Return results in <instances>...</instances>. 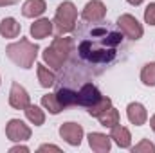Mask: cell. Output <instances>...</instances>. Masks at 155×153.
<instances>
[{"instance_id":"cell-1","label":"cell","mask_w":155,"mask_h":153,"mask_svg":"<svg viewBox=\"0 0 155 153\" xmlns=\"http://www.w3.org/2000/svg\"><path fill=\"white\" fill-rule=\"evenodd\" d=\"M38 50H40L38 45L33 43V41H29L27 38H22L20 41L9 43L5 47L7 58L13 63H16L18 67H22V69H31L35 65V60L38 56Z\"/></svg>"},{"instance_id":"cell-2","label":"cell","mask_w":155,"mask_h":153,"mask_svg":"<svg viewBox=\"0 0 155 153\" xmlns=\"http://www.w3.org/2000/svg\"><path fill=\"white\" fill-rule=\"evenodd\" d=\"M72 40L67 36H56L52 40V43L43 50V61L51 67V69H61L63 63L69 60L71 52H72Z\"/></svg>"},{"instance_id":"cell-3","label":"cell","mask_w":155,"mask_h":153,"mask_svg":"<svg viewBox=\"0 0 155 153\" xmlns=\"http://www.w3.org/2000/svg\"><path fill=\"white\" fill-rule=\"evenodd\" d=\"M76 20H78V9L72 2H61L56 9V15H54V27H56V33L61 36V34H67V33H72L76 29Z\"/></svg>"},{"instance_id":"cell-4","label":"cell","mask_w":155,"mask_h":153,"mask_svg":"<svg viewBox=\"0 0 155 153\" xmlns=\"http://www.w3.org/2000/svg\"><path fill=\"white\" fill-rule=\"evenodd\" d=\"M79 54L87 61H92V63H107V61H112L114 60L116 50L114 49H103V47L101 49H96L90 40H85V41L79 43Z\"/></svg>"},{"instance_id":"cell-5","label":"cell","mask_w":155,"mask_h":153,"mask_svg":"<svg viewBox=\"0 0 155 153\" xmlns=\"http://www.w3.org/2000/svg\"><path fill=\"white\" fill-rule=\"evenodd\" d=\"M117 25H119L121 33H123L126 38H130V40L143 38L144 29H143V25L139 24V20H137L135 16H132V15H121V16L117 18Z\"/></svg>"},{"instance_id":"cell-6","label":"cell","mask_w":155,"mask_h":153,"mask_svg":"<svg viewBox=\"0 0 155 153\" xmlns=\"http://www.w3.org/2000/svg\"><path fill=\"white\" fill-rule=\"evenodd\" d=\"M5 135L13 142H24L31 139V128L20 119H11L5 126Z\"/></svg>"},{"instance_id":"cell-7","label":"cell","mask_w":155,"mask_h":153,"mask_svg":"<svg viewBox=\"0 0 155 153\" xmlns=\"http://www.w3.org/2000/svg\"><path fill=\"white\" fill-rule=\"evenodd\" d=\"M60 137L71 146H79L83 141V128L78 122H63L60 126Z\"/></svg>"},{"instance_id":"cell-8","label":"cell","mask_w":155,"mask_h":153,"mask_svg":"<svg viewBox=\"0 0 155 153\" xmlns=\"http://www.w3.org/2000/svg\"><path fill=\"white\" fill-rule=\"evenodd\" d=\"M9 105H11L15 110H25V108L31 105V97H29L27 90H25L20 83H13V85H11Z\"/></svg>"},{"instance_id":"cell-9","label":"cell","mask_w":155,"mask_h":153,"mask_svg":"<svg viewBox=\"0 0 155 153\" xmlns=\"http://www.w3.org/2000/svg\"><path fill=\"white\" fill-rule=\"evenodd\" d=\"M83 20L87 22H101L105 16H107V7L101 0H90L87 2V5L83 7V13H81Z\"/></svg>"},{"instance_id":"cell-10","label":"cell","mask_w":155,"mask_h":153,"mask_svg":"<svg viewBox=\"0 0 155 153\" xmlns=\"http://www.w3.org/2000/svg\"><path fill=\"white\" fill-rule=\"evenodd\" d=\"M101 99V92L97 90V86H94L92 83H85L81 88H79V92H78V105H81V106H87V108H90L96 101H99Z\"/></svg>"},{"instance_id":"cell-11","label":"cell","mask_w":155,"mask_h":153,"mask_svg":"<svg viewBox=\"0 0 155 153\" xmlns=\"http://www.w3.org/2000/svg\"><path fill=\"white\" fill-rule=\"evenodd\" d=\"M88 144L96 153H107L112 148V139H110V135H105L99 132H90L88 133Z\"/></svg>"},{"instance_id":"cell-12","label":"cell","mask_w":155,"mask_h":153,"mask_svg":"<svg viewBox=\"0 0 155 153\" xmlns=\"http://www.w3.org/2000/svg\"><path fill=\"white\" fill-rule=\"evenodd\" d=\"M126 117H128V121L132 124L143 126L146 122V119H148V112L141 103H130L128 108H126Z\"/></svg>"},{"instance_id":"cell-13","label":"cell","mask_w":155,"mask_h":153,"mask_svg":"<svg viewBox=\"0 0 155 153\" xmlns=\"http://www.w3.org/2000/svg\"><path fill=\"white\" fill-rule=\"evenodd\" d=\"M52 27H54L52 20H49V18H40V20H36L35 24H31L29 33H31L33 38L43 40V38H47V36L52 33Z\"/></svg>"},{"instance_id":"cell-14","label":"cell","mask_w":155,"mask_h":153,"mask_svg":"<svg viewBox=\"0 0 155 153\" xmlns=\"http://www.w3.org/2000/svg\"><path fill=\"white\" fill-rule=\"evenodd\" d=\"M110 139L116 142L119 148H130V142H132V135L128 132L126 126H121V124H116L114 128H110Z\"/></svg>"},{"instance_id":"cell-15","label":"cell","mask_w":155,"mask_h":153,"mask_svg":"<svg viewBox=\"0 0 155 153\" xmlns=\"http://www.w3.org/2000/svg\"><path fill=\"white\" fill-rule=\"evenodd\" d=\"M45 9H47L45 0H27L22 5V15L25 18H36L45 13Z\"/></svg>"},{"instance_id":"cell-16","label":"cell","mask_w":155,"mask_h":153,"mask_svg":"<svg viewBox=\"0 0 155 153\" xmlns=\"http://www.w3.org/2000/svg\"><path fill=\"white\" fill-rule=\"evenodd\" d=\"M20 31H22V25L15 18H11V16L9 18H4L0 22V34L4 38H16L20 34Z\"/></svg>"},{"instance_id":"cell-17","label":"cell","mask_w":155,"mask_h":153,"mask_svg":"<svg viewBox=\"0 0 155 153\" xmlns=\"http://www.w3.org/2000/svg\"><path fill=\"white\" fill-rule=\"evenodd\" d=\"M41 106L45 110H49V114H52V115L60 114L63 110V106H61V103H60V99H58L56 94H45V96H41Z\"/></svg>"},{"instance_id":"cell-18","label":"cell","mask_w":155,"mask_h":153,"mask_svg":"<svg viewBox=\"0 0 155 153\" xmlns=\"http://www.w3.org/2000/svg\"><path fill=\"white\" fill-rule=\"evenodd\" d=\"M36 72H38L40 85H41L43 88H51V86L54 85V81H56L54 72H52V70H49L43 63H38V65H36Z\"/></svg>"},{"instance_id":"cell-19","label":"cell","mask_w":155,"mask_h":153,"mask_svg":"<svg viewBox=\"0 0 155 153\" xmlns=\"http://www.w3.org/2000/svg\"><path fill=\"white\" fill-rule=\"evenodd\" d=\"M56 96H58V99H60V103H61L63 108H67V106H76L78 105V92H74V90L60 88V90L56 92Z\"/></svg>"},{"instance_id":"cell-20","label":"cell","mask_w":155,"mask_h":153,"mask_svg":"<svg viewBox=\"0 0 155 153\" xmlns=\"http://www.w3.org/2000/svg\"><path fill=\"white\" fill-rule=\"evenodd\" d=\"M24 112H25V117H27L35 126H41V124L45 122V114H43V110H41L40 106H36V105H29Z\"/></svg>"},{"instance_id":"cell-21","label":"cell","mask_w":155,"mask_h":153,"mask_svg":"<svg viewBox=\"0 0 155 153\" xmlns=\"http://www.w3.org/2000/svg\"><path fill=\"white\" fill-rule=\"evenodd\" d=\"M97 119H99L101 126H105V128H114L116 124H119V112H117L114 106H110L107 112H103Z\"/></svg>"},{"instance_id":"cell-22","label":"cell","mask_w":155,"mask_h":153,"mask_svg":"<svg viewBox=\"0 0 155 153\" xmlns=\"http://www.w3.org/2000/svg\"><path fill=\"white\" fill-rule=\"evenodd\" d=\"M110 106H112V99H110V97L101 96V99H99V101H96V103L88 108V114L92 115V117H99L103 112H107Z\"/></svg>"},{"instance_id":"cell-23","label":"cell","mask_w":155,"mask_h":153,"mask_svg":"<svg viewBox=\"0 0 155 153\" xmlns=\"http://www.w3.org/2000/svg\"><path fill=\"white\" fill-rule=\"evenodd\" d=\"M141 81L146 86H155V61L146 63L141 70Z\"/></svg>"},{"instance_id":"cell-24","label":"cell","mask_w":155,"mask_h":153,"mask_svg":"<svg viewBox=\"0 0 155 153\" xmlns=\"http://www.w3.org/2000/svg\"><path fill=\"white\" fill-rule=\"evenodd\" d=\"M132 153H155V144L150 142L148 139H143L137 146L132 148Z\"/></svg>"},{"instance_id":"cell-25","label":"cell","mask_w":155,"mask_h":153,"mask_svg":"<svg viewBox=\"0 0 155 153\" xmlns=\"http://www.w3.org/2000/svg\"><path fill=\"white\" fill-rule=\"evenodd\" d=\"M144 22L148 25H155V2L148 4V7L144 9Z\"/></svg>"},{"instance_id":"cell-26","label":"cell","mask_w":155,"mask_h":153,"mask_svg":"<svg viewBox=\"0 0 155 153\" xmlns=\"http://www.w3.org/2000/svg\"><path fill=\"white\" fill-rule=\"evenodd\" d=\"M38 151L40 153H43V151H56V153H61V150L58 148V146H54V144H41L38 148Z\"/></svg>"},{"instance_id":"cell-27","label":"cell","mask_w":155,"mask_h":153,"mask_svg":"<svg viewBox=\"0 0 155 153\" xmlns=\"http://www.w3.org/2000/svg\"><path fill=\"white\" fill-rule=\"evenodd\" d=\"M9 151H11V153H18V151H22V153H29V148H27V146H20V144H18V146H13V148H11Z\"/></svg>"},{"instance_id":"cell-28","label":"cell","mask_w":155,"mask_h":153,"mask_svg":"<svg viewBox=\"0 0 155 153\" xmlns=\"http://www.w3.org/2000/svg\"><path fill=\"white\" fill-rule=\"evenodd\" d=\"M16 4V0H0V7H5V5H13Z\"/></svg>"},{"instance_id":"cell-29","label":"cell","mask_w":155,"mask_h":153,"mask_svg":"<svg viewBox=\"0 0 155 153\" xmlns=\"http://www.w3.org/2000/svg\"><path fill=\"white\" fill-rule=\"evenodd\" d=\"M128 4H132V5H141L143 4V0H126Z\"/></svg>"},{"instance_id":"cell-30","label":"cell","mask_w":155,"mask_h":153,"mask_svg":"<svg viewBox=\"0 0 155 153\" xmlns=\"http://www.w3.org/2000/svg\"><path fill=\"white\" fill-rule=\"evenodd\" d=\"M150 126H152V130L155 132V115L152 117V119H150Z\"/></svg>"}]
</instances>
